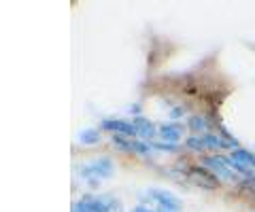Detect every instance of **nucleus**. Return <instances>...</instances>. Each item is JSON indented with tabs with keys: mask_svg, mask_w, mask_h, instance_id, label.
Returning <instances> with one entry per match:
<instances>
[{
	"mask_svg": "<svg viewBox=\"0 0 255 212\" xmlns=\"http://www.w3.org/2000/svg\"><path fill=\"white\" fill-rule=\"evenodd\" d=\"M81 176L90 178V180L113 176V161H111L109 157H100V159H96V161L87 163V166L81 168Z\"/></svg>",
	"mask_w": 255,
	"mask_h": 212,
	"instance_id": "nucleus-1",
	"label": "nucleus"
},
{
	"mask_svg": "<svg viewBox=\"0 0 255 212\" xmlns=\"http://www.w3.org/2000/svg\"><path fill=\"white\" fill-rule=\"evenodd\" d=\"M149 195L157 202L159 208L181 212V200L177 198V195H172L170 191H166V189H149Z\"/></svg>",
	"mask_w": 255,
	"mask_h": 212,
	"instance_id": "nucleus-2",
	"label": "nucleus"
},
{
	"mask_svg": "<svg viewBox=\"0 0 255 212\" xmlns=\"http://www.w3.org/2000/svg\"><path fill=\"white\" fill-rule=\"evenodd\" d=\"M204 168H211L213 174H217L221 178H226V180H232L234 174H232V170H230V166L226 163V159L223 157H204Z\"/></svg>",
	"mask_w": 255,
	"mask_h": 212,
	"instance_id": "nucleus-3",
	"label": "nucleus"
},
{
	"mask_svg": "<svg viewBox=\"0 0 255 212\" xmlns=\"http://www.w3.org/2000/svg\"><path fill=\"white\" fill-rule=\"evenodd\" d=\"M102 128L115 132V134H119V136H136L134 123H128L124 119H102Z\"/></svg>",
	"mask_w": 255,
	"mask_h": 212,
	"instance_id": "nucleus-4",
	"label": "nucleus"
},
{
	"mask_svg": "<svg viewBox=\"0 0 255 212\" xmlns=\"http://www.w3.org/2000/svg\"><path fill=\"white\" fill-rule=\"evenodd\" d=\"M159 138H162V142L177 144L179 140L183 138V125L181 123H164V125H159Z\"/></svg>",
	"mask_w": 255,
	"mask_h": 212,
	"instance_id": "nucleus-5",
	"label": "nucleus"
},
{
	"mask_svg": "<svg viewBox=\"0 0 255 212\" xmlns=\"http://www.w3.org/2000/svg\"><path fill=\"white\" fill-rule=\"evenodd\" d=\"M79 206L83 208V212H109L107 200L105 198H94V195H85V198L79 202Z\"/></svg>",
	"mask_w": 255,
	"mask_h": 212,
	"instance_id": "nucleus-6",
	"label": "nucleus"
},
{
	"mask_svg": "<svg viewBox=\"0 0 255 212\" xmlns=\"http://www.w3.org/2000/svg\"><path fill=\"white\" fill-rule=\"evenodd\" d=\"M134 128H136V136L140 138H153L155 136V125L145 117H134Z\"/></svg>",
	"mask_w": 255,
	"mask_h": 212,
	"instance_id": "nucleus-7",
	"label": "nucleus"
},
{
	"mask_svg": "<svg viewBox=\"0 0 255 212\" xmlns=\"http://www.w3.org/2000/svg\"><path fill=\"white\" fill-rule=\"evenodd\" d=\"M194 178H196V183H200V185L204 187V189H215V187H217V183H215V176H213V172H211V170L196 168Z\"/></svg>",
	"mask_w": 255,
	"mask_h": 212,
	"instance_id": "nucleus-8",
	"label": "nucleus"
},
{
	"mask_svg": "<svg viewBox=\"0 0 255 212\" xmlns=\"http://www.w3.org/2000/svg\"><path fill=\"white\" fill-rule=\"evenodd\" d=\"M232 159L238 161V163H243V166L247 168H255V155L249 153V151H243V148H234V153H232Z\"/></svg>",
	"mask_w": 255,
	"mask_h": 212,
	"instance_id": "nucleus-9",
	"label": "nucleus"
},
{
	"mask_svg": "<svg viewBox=\"0 0 255 212\" xmlns=\"http://www.w3.org/2000/svg\"><path fill=\"white\" fill-rule=\"evenodd\" d=\"M79 142H81V144H96V142H100V132L94 130V128L83 130L81 134H79Z\"/></svg>",
	"mask_w": 255,
	"mask_h": 212,
	"instance_id": "nucleus-10",
	"label": "nucleus"
},
{
	"mask_svg": "<svg viewBox=\"0 0 255 212\" xmlns=\"http://www.w3.org/2000/svg\"><path fill=\"white\" fill-rule=\"evenodd\" d=\"M113 142L122 148V151H126V153H134V140H128V138H124V136H113Z\"/></svg>",
	"mask_w": 255,
	"mask_h": 212,
	"instance_id": "nucleus-11",
	"label": "nucleus"
},
{
	"mask_svg": "<svg viewBox=\"0 0 255 212\" xmlns=\"http://www.w3.org/2000/svg\"><path fill=\"white\" fill-rule=\"evenodd\" d=\"M187 146L191 148V151H204V148H206L202 136H191V138H187Z\"/></svg>",
	"mask_w": 255,
	"mask_h": 212,
	"instance_id": "nucleus-12",
	"label": "nucleus"
},
{
	"mask_svg": "<svg viewBox=\"0 0 255 212\" xmlns=\"http://www.w3.org/2000/svg\"><path fill=\"white\" fill-rule=\"evenodd\" d=\"M189 128L194 132H200V130L206 128V121L202 119V117H191V119H189Z\"/></svg>",
	"mask_w": 255,
	"mask_h": 212,
	"instance_id": "nucleus-13",
	"label": "nucleus"
},
{
	"mask_svg": "<svg viewBox=\"0 0 255 212\" xmlns=\"http://www.w3.org/2000/svg\"><path fill=\"white\" fill-rule=\"evenodd\" d=\"M153 151H166V153H177V144H168V142H155Z\"/></svg>",
	"mask_w": 255,
	"mask_h": 212,
	"instance_id": "nucleus-14",
	"label": "nucleus"
},
{
	"mask_svg": "<svg viewBox=\"0 0 255 212\" xmlns=\"http://www.w3.org/2000/svg\"><path fill=\"white\" fill-rule=\"evenodd\" d=\"M181 115H183V106H177V108H172V111H170L172 119H177V117H181Z\"/></svg>",
	"mask_w": 255,
	"mask_h": 212,
	"instance_id": "nucleus-15",
	"label": "nucleus"
},
{
	"mask_svg": "<svg viewBox=\"0 0 255 212\" xmlns=\"http://www.w3.org/2000/svg\"><path fill=\"white\" fill-rule=\"evenodd\" d=\"M132 212H151V210H149V208H145V206H136Z\"/></svg>",
	"mask_w": 255,
	"mask_h": 212,
	"instance_id": "nucleus-16",
	"label": "nucleus"
},
{
	"mask_svg": "<svg viewBox=\"0 0 255 212\" xmlns=\"http://www.w3.org/2000/svg\"><path fill=\"white\" fill-rule=\"evenodd\" d=\"M73 212H83V208H81V206H79V202L75 204V208H73Z\"/></svg>",
	"mask_w": 255,
	"mask_h": 212,
	"instance_id": "nucleus-17",
	"label": "nucleus"
},
{
	"mask_svg": "<svg viewBox=\"0 0 255 212\" xmlns=\"http://www.w3.org/2000/svg\"><path fill=\"white\" fill-rule=\"evenodd\" d=\"M157 212H174V210H166V208H159Z\"/></svg>",
	"mask_w": 255,
	"mask_h": 212,
	"instance_id": "nucleus-18",
	"label": "nucleus"
}]
</instances>
